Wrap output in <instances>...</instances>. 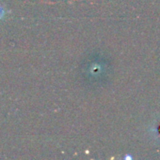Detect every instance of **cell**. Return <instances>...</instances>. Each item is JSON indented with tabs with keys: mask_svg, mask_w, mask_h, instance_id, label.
Here are the masks:
<instances>
[{
	"mask_svg": "<svg viewBox=\"0 0 160 160\" xmlns=\"http://www.w3.org/2000/svg\"><path fill=\"white\" fill-rule=\"evenodd\" d=\"M1 15H2V9L0 8V17H1Z\"/></svg>",
	"mask_w": 160,
	"mask_h": 160,
	"instance_id": "obj_1",
	"label": "cell"
}]
</instances>
